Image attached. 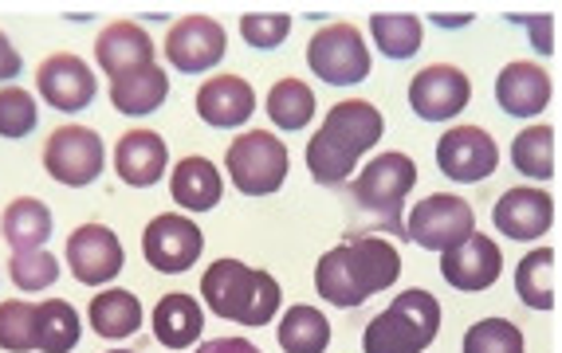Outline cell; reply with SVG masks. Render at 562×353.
<instances>
[{"instance_id": "obj_1", "label": "cell", "mask_w": 562, "mask_h": 353, "mask_svg": "<svg viewBox=\"0 0 562 353\" xmlns=\"http://www.w3.org/2000/svg\"><path fill=\"white\" fill-rule=\"evenodd\" d=\"M402 275V251L385 236H347L315 263V291L335 307H362L378 291H390Z\"/></svg>"}, {"instance_id": "obj_2", "label": "cell", "mask_w": 562, "mask_h": 353, "mask_svg": "<svg viewBox=\"0 0 562 353\" xmlns=\"http://www.w3.org/2000/svg\"><path fill=\"white\" fill-rule=\"evenodd\" d=\"M385 130V118L366 99H342L327 111L319 134L307 141V169L315 185H342L358 169V158L374 149Z\"/></svg>"}, {"instance_id": "obj_3", "label": "cell", "mask_w": 562, "mask_h": 353, "mask_svg": "<svg viewBox=\"0 0 562 353\" xmlns=\"http://www.w3.org/2000/svg\"><path fill=\"white\" fill-rule=\"evenodd\" d=\"M280 283L268 271H256L240 260H216L201 275V298L216 318L240 326H263L280 315Z\"/></svg>"}, {"instance_id": "obj_4", "label": "cell", "mask_w": 562, "mask_h": 353, "mask_svg": "<svg viewBox=\"0 0 562 353\" xmlns=\"http://www.w3.org/2000/svg\"><path fill=\"white\" fill-rule=\"evenodd\" d=\"M441 330V303L425 287L402 291V295L370 318L362 334V353H425Z\"/></svg>"}, {"instance_id": "obj_5", "label": "cell", "mask_w": 562, "mask_h": 353, "mask_svg": "<svg viewBox=\"0 0 562 353\" xmlns=\"http://www.w3.org/2000/svg\"><path fill=\"white\" fill-rule=\"evenodd\" d=\"M413 185H417V166H413V158L402 153V149H390V153H378L370 166H362L358 181L350 185V196L358 201V208L374 213L390 232H405L402 205H405V196L413 193Z\"/></svg>"}, {"instance_id": "obj_6", "label": "cell", "mask_w": 562, "mask_h": 353, "mask_svg": "<svg viewBox=\"0 0 562 353\" xmlns=\"http://www.w3.org/2000/svg\"><path fill=\"white\" fill-rule=\"evenodd\" d=\"M225 169L244 196H272L288 181V146L268 130H244L228 141Z\"/></svg>"}, {"instance_id": "obj_7", "label": "cell", "mask_w": 562, "mask_h": 353, "mask_svg": "<svg viewBox=\"0 0 562 353\" xmlns=\"http://www.w3.org/2000/svg\"><path fill=\"white\" fill-rule=\"evenodd\" d=\"M44 169L52 181H59V185H67V189L94 185L106 169L103 138H99L91 126L64 122V126H56L44 141Z\"/></svg>"}, {"instance_id": "obj_8", "label": "cell", "mask_w": 562, "mask_h": 353, "mask_svg": "<svg viewBox=\"0 0 562 353\" xmlns=\"http://www.w3.org/2000/svg\"><path fill=\"white\" fill-rule=\"evenodd\" d=\"M307 67L330 87H355L370 75V47L347 20L319 29L307 44Z\"/></svg>"}, {"instance_id": "obj_9", "label": "cell", "mask_w": 562, "mask_h": 353, "mask_svg": "<svg viewBox=\"0 0 562 353\" xmlns=\"http://www.w3.org/2000/svg\"><path fill=\"white\" fill-rule=\"evenodd\" d=\"M402 228L417 248L449 251L476 232V213H472V205L464 201V196L432 193V196H425L422 205L413 208L409 220H405Z\"/></svg>"}, {"instance_id": "obj_10", "label": "cell", "mask_w": 562, "mask_h": 353, "mask_svg": "<svg viewBox=\"0 0 562 353\" xmlns=\"http://www.w3.org/2000/svg\"><path fill=\"white\" fill-rule=\"evenodd\" d=\"M201 251H205V232L181 213L154 216V220L146 224V232H142V255H146V263H150L154 271H161V275H181V271H189L201 260Z\"/></svg>"}, {"instance_id": "obj_11", "label": "cell", "mask_w": 562, "mask_h": 353, "mask_svg": "<svg viewBox=\"0 0 562 353\" xmlns=\"http://www.w3.org/2000/svg\"><path fill=\"white\" fill-rule=\"evenodd\" d=\"M499 166V146L484 126H452L437 141V169L457 185L487 181Z\"/></svg>"}, {"instance_id": "obj_12", "label": "cell", "mask_w": 562, "mask_h": 353, "mask_svg": "<svg viewBox=\"0 0 562 353\" xmlns=\"http://www.w3.org/2000/svg\"><path fill=\"white\" fill-rule=\"evenodd\" d=\"M472 99L469 75L457 64H429L409 79V106L422 122L457 118Z\"/></svg>"}, {"instance_id": "obj_13", "label": "cell", "mask_w": 562, "mask_h": 353, "mask_svg": "<svg viewBox=\"0 0 562 353\" xmlns=\"http://www.w3.org/2000/svg\"><path fill=\"white\" fill-rule=\"evenodd\" d=\"M225 24L213 16H181L166 36V59L173 71L201 75L213 71L221 59H225Z\"/></svg>"}, {"instance_id": "obj_14", "label": "cell", "mask_w": 562, "mask_h": 353, "mask_svg": "<svg viewBox=\"0 0 562 353\" xmlns=\"http://www.w3.org/2000/svg\"><path fill=\"white\" fill-rule=\"evenodd\" d=\"M64 260L83 287H106L122 271V240L106 224H83L67 236Z\"/></svg>"}, {"instance_id": "obj_15", "label": "cell", "mask_w": 562, "mask_h": 353, "mask_svg": "<svg viewBox=\"0 0 562 353\" xmlns=\"http://www.w3.org/2000/svg\"><path fill=\"white\" fill-rule=\"evenodd\" d=\"M36 91L44 94L47 106H56V111H64V114H76L94 103L99 79H94V71L76 52H56V56H47L44 64H40Z\"/></svg>"}, {"instance_id": "obj_16", "label": "cell", "mask_w": 562, "mask_h": 353, "mask_svg": "<svg viewBox=\"0 0 562 353\" xmlns=\"http://www.w3.org/2000/svg\"><path fill=\"white\" fill-rule=\"evenodd\" d=\"M499 271H504V255H499V243L487 240V236L472 232L464 243L441 251V280L449 283L452 291H487L496 287Z\"/></svg>"}, {"instance_id": "obj_17", "label": "cell", "mask_w": 562, "mask_h": 353, "mask_svg": "<svg viewBox=\"0 0 562 353\" xmlns=\"http://www.w3.org/2000/svg\"><path fill=\"white\" fill-rule=\"evenodd\" d=\"M492 220L507 240H539L554 228V196L535 185L507 189L492 208Z\"/></svg>"}, {"instance_id": "obj_18", "label": "cell", "mask_w": 562, "mask_h": 353, "mask_svg": "<svg viewBox=\"0 0 562 353\" xmlns=\"http://www.w3.org/2000/svg\"><path fill=\"white\" fill-rule=\"evenodd\" d=\"M551 75L531 59H512L504 71L496 75V103L512 118H535L551 106Z\"/></svg>"}, {"instance_id": "obj_19", "label": "cell", "mask_w": 562, "mask_h": 353, "mask_svg": "<svg viewBox=\"0 0 562 353\" xmlns=\"http://www.w3.org/2000/svg\"><path fill=\"white\" fill-rule=\"evenodd\" d=\"M198 114L213 130H236L256 114V91L240 75H209L198 91Z\"/></svg>"}, {"instance_id": "obj_20", "label": "cell", "mask_w": 562, "mask_h": 353, "mask_svg": "<svg viewBox=\"0 0 562 353\" xmlns=\"http://www.w3.org/2000/svg\"><path fill=\"white\" fill-rule=\"evenodd\" d=\"M154 52L158 47H154L150 32L142 29V24H134V20H111L99 32V39H94V64H99V71L111 75V79H119L126 71H138V67H150Z\"/></svg>"}, {"instance_id": "obj_21", "label": "cell", "mask_w": 562, "mask_h": 353, "mask_svg": "<svg viewBox=\"0 0 562 353\" xmlns=\"http://www.w3.org/2000/svg\"><path fill=\"white\" fill-rule=\"evenodd\" d=\"M169 169V149H166V138L158 130H126L114 146V173L134 189H150L158 185L161 176Z\"/></svg>"}, {"instance_id": "obj_22", "label": "cell", "mask_w": 562, "mask_h": 353, "mask_svg": "<svg viewBox=\"0 0 562 353\" xmlns=\"http://www.w3.org/2000/svg\"><path fill=\"white\" fill-rule=\"evenodd\" d=\"M169 193L186 213H213L221 205V196H225V176L209 158L189 153L169 173Z\"/></svg>"}, {"instance_id": "obj_23", "label": "cell", "mask_w": 562, "mask_h": 353, "mask_svg": "<svg viewBox=\"0 0 562 353\" xmlns=\"http://www.w3.org/2000/svg\"><path fill=\"white\" fill-rule=\"evenodd\" d=\"M166 99H169V71H161L158 64L138 67V71H126V75H119V79H111L114 111L131 114V118L154 114Z\"/></svg>"}, {"instance_id": "obj_24", "label": "cell", "mask_w": 562, "mask_h": 353, "mask_svg": "<svg viewBox=\"0 0 562 353\" xmlns=\"http://www.w3.org/2000/svg\"><path fill=\"white\" fill-rule=\"evenodd\" d=\"M154 338H158L166 350H189V345L201 338V326H205V315H201V303L193 295H173L158 298L154 307Z\"/></svg>"}, {"instance_id": "obj_25", "label": "cell", "mask_w": 562, "mask_h": 353, "mask_svg": "<svg viewBox=\"0 0 562 353\" xmlns=\"http://www.w3.org/2000/svg\"><path fill=\"white\" fill-rule=\"evenodd\" d=\"M0 236L12 251H36L52 236V208L40 196H16L0 213Z\"/></svg>"}, {"instance_id": "obj_26", "label": "cell", "mask_w": 562, "mask_h": 353, "mask_svg": "<svg viewBox=\"0 0 562 353\" xmlns=\"http://www.w3.org/2000/svg\"><path fill=\"white\" fill-rule=\"evenodd\" d=\"M87 322L99 338H111V342H122V338L138 334L142 326V303L134 291H99L87 307Z\"/></svg>"}, {"instance_id": "obj_27", "label": "cell", "mask_w": 562, "mask_h": 353, "mask_svg": "<svg viewBox=\"0 0 562 353\" xmlns=\"http://www.w3.org/2000/svg\"><path fill=\"white\" fill-rule=\"evenodd\" d=\"M554 291H559V255L554 248H535L527 251L516 267V295L524 298V307L531 310H551Z\"/></svg>"}, {"instance_id": "obj_28", "label": "cell", "mask_w": 562, "mask_h": 353, "mask_svg": "<svg viewBox=\"0 0 562 353\" xmlns=\"http://www.w3.org/2000/svg\"><path fill=\"white\" fill-rule=\"evenodd\" d=\"M83 338V318L67 298L36 303V350L40 353H71Z\"/></svg>"}, {"instance_id": "obj_29", "label": "cell", "mask_w": 562, "mask_h": 353, "mask_svg": "<svg viewBox=\"0 0 562 353\" xmlns=\"http://www.w3.org/2000/svg\"><path fill=\"white\" fill-rule=\"evenodd\" d=\"M276 338H280L283 353H327L330 322L323 310L300 303V307L283 310L280 326H276Z\"/></svg>"}, {"instance_id": "obj_30", "label": "cell", "mask_w": 562, "mask_h": 353, "mask_svg": "<svg viewBox=\"0 0 562 353\" xmlns=\"http://www.w3.org/2000/svg\"><path fill=\"white\" fill-rule=\"evenodd\" d=\"M370 36L385 59H413L425 44L422 20L409 12H374L370 16Z\"/></svg>"}, {"instance_id": "obj_31", "label": "cell", "mask_w": 562, "mask_h": 353, "mask_svg": "<svg viewBox=\"0 0 562 353\" xmlns=\"http://www.w3.org/2000/svg\"><path fill=\"white\" fill-rule=\"evenodd\" d=\"M263 111L276 130H303L315 118V91L303 79H280L263 99Z\"/></svg>"}, {"instance_id": "obj_32", "label": "cell", "mask_w": 562, "mask_h": 353, "mask_svg": "<svg viewBox=\"0 0 562 353\" xmlns=\"http://www.w3.org/2000/svg\"><path fill=\"white\" fill-rule=\"evenodd\" d=\"M554 146H559L554 126L535 122V126H527V130L516 134V141H512V166H516L524 176H531V181H551L554 176Z\"/></svg>"}, {"instance_id": "obj_33", "label": "cell", "mask_w": 562, "mask_h": 353, "mask_svg": "<svg viewBox=\"0 0 562 353\" xmlns=\"http://www.w3.org/2000/svg\"><path fill=\"white\" fill-rule=\"evenodd\" d=\"M0 350L9 353L36 350V303H29V298L0 303Z\"/></svg>"}, {"instance_id": "obj_34", "label": "cell", "mask_w": 562, "mask_h": 353, "mask_svg": "<svg viewBox=\"0 0 562 353\" xmlns=\"http://www.w3.org/2000/svg\"><path fill=\"white\" fill-rule=\"evenodd\" d=\"M40 122V106L32 99V91L16 83H4L0 87V138H24V134L36 130Z\"/></svg>"}, {"instance_id": "obj_35", "label": "cell", "mask_w": 562, "mask_h": 353, "mask_svg": "<svg viewBox=\"0 0 562 353\" xmlns=\"http://www.w3.org/2000/svg\"><path fill=\"white\" fill-rule=\"evenodd\" d=\"M464 353H524V334L516 322L507 318H484V322L469 326L464 334Z\"/></svg>"}, {"instance_id": "obj_36", "label": "cell", "mask_w": 562, "mask_h": 353, "mask_svg": "<svg viewBox=\"0 0 562 353\" xmlns=\"http://www.w3.org/2000/svg\"><path fill=\"white\" fill-rule=\"evenodd\" d=\"M9 275L20 291H44V287H56L59 280V260L52 255L47 248L36 251H12L9 260Z\"/></svg>"}, {"instance_id": "obj_37", "label": "cell", "mask_w": 562, "mask_h": 353, "mask_svg": "<svg viewBox=\"0 0 562 353\" xmlns=\"http://www.w3.org/2000/svg\"><path fill=\"white\" fill-rule=\"evenodd\" d=\"M291 32V16L288 12H248L240 16V36L248 47H263V52H272L288 39Z\"/></svg>"}, {"instance_id": "obj_38", "label": "cell", "mask_w": 562, "mask_h": 353, "mask_svg": "<svg viewBox=\"0 0 562 353\" xmlns=\"http://www.w3.org/2000/svg\"><path fill=\"white\" fill-rule=\"evenodd\" d=\"M512 24L531 32V44L539 56H554V20L551 16H512Z\"/></svg>"}, {"instance_id": "obj_39", "label": "cell", "mask_w": 562, "mask_h": 353, "mask_svg": "<svg viewBox=\"0 0 562 353\" xmlns=\"http://www.w3.org/2000/svg\"><path fill=\"white\" fill-rule=\"evenodd\" d=\"M20 71H24V56H20L16 44H12V39L0 32V87L12 83Z\"/></svg>"}, {"instance_id": "obj_40", "label": "cell", "mask_w": 562, "mask_h": 353, "mask_svg": "<svg viewBox=\"0 0 562 353\" xmlns=\"http://www.w3.org/2000/svg\"><path fill=\"white\" fill-rule=\"evenodd\" d=\"M198 353H260V345H252L248 338H213V342H201Z\"/></svg>"}, {"instance_id": "obj_41", "label": "cell", "mask_w": 562, "mask_h": 353, "mask_svg": "<svg viewBox=\"0 0 562 353\" xmlns=\"http://www.w3.org/2000/svg\"><path fill=\"white\" fill-rule=\"evenodd\" d=\"M432 24H441V29H464L469 16H432Z\"/></svg>"}, {"instance_id": "obj_42", "label": "cell", "mask_w": 562, "mask_h": 353, "mask_svg": "<svg viewBox=\"0 0 562 353\" xmlns=\"http://www.w3.org/2000/svg\"><path fill=\"white\" fill-rule=\"evenodd\" d=\"M111 353H138V350H111Z\"/></svg>"}]
</instances>
